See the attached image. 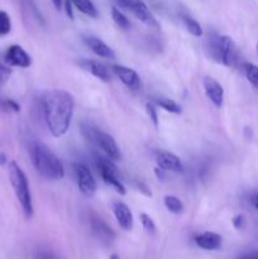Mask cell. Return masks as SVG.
<instances>
[{
    "instance_id": "cell-1",
    "label": "cell",
    "mask_w": 258,
    "mask_h": 259,
    "mask_svg": "<svg viewBox=\"0 0 258 259\" xmlns=\"http://www.w3.org/2000/svg\"><path fill=\"white\" fill-rule=\"evenodd\" d=\"M43 116L46 125L53 137L67 133L75 111V99L68 91L52 89L46 91L42 98Z\"/></svg>"
},
{
    "instance_id": "cell-2",
    "label": "cell",
    "mask_w": 258,
    "mask_h": 259,
    "mask_svg": "<svg viewBox=\"0 0 258 259\" xmlns=\"http://www.w3.org/2000/svg\"><path fill=\"white\" fill-rule=\"evenodd\" d=\"M30 161L39 175L47 180H61L65 176V167L58 157L42 142L32 141L28 146Z\"/></svg>"
},
{
    "instance_id": "cell-3",
    "label": "cell",
    "mask_w": 258,
    "mask_h": 259,
    "mask_svg": "<svg viewBox=\"0 0 258 259\" xmlns=\"http://www.w3.org/2000/svg\"><path fill=\"white\" fill-rule=\"evenodd\" d=\"M8 172H9V180L15 192V196H17L20 206H22L25 218L29 219L33 217V202L27 176L19 167V164L14 161L10 162L9 166H8Z\"/></svg>"
},
{
    "instance_id": "cell-4",
    "label": "cell",
    "mask_w": 258,
    "mask_h": 259,
    "mask_svg": "<svg viewBox=\"0 0 258 259\" xmlns=\"http://www.w3.org/2000/svg\"><path fill=\"white\" fill-rule=\"evenodd\" d=\"M81 132H82L83 137L88 139L90 143H93L96 148L100 149L106 157H109L113 161H118L120 159V151L116 144L115 139L106 132L101 131V129L96 128L90 123H82L81 124Z\"/></svg>"
},
{
    "instance_id": "cell-5",
    "label": "cell",
    "mask_w": 258,
    "mask_h": 259,
    "mask_svg": "<svg viewBox=\"0 0 258 259\" xmlns=\"http://www.w3.org/2000/svg\"><path fill=\"white\" fill-rule=\"evenodd\" d=\"M210 53L217 62L228 67H234L239 58L234 40L228 35L215 34L210 38Z\"/></svg>"
},
{
    "instance_id": "cell-6",
    "label": "cell",
    "mask_w": 258,
    "mask_h": 259,
    "mask_svg": "<svg viewBox=\"0 0 258 259\" xmlns=\"http://www.w3.org/2000/svg\"><path fill=\"white\" fill-rule=\"evenodd\" d=\"M94 158H95L96 168H98L99 174H100L104 182L110 185L118 194L125 195V186H124L123 182L118 179V175H116L118 174V168H116V166L114 164L113 159H110L109 157L100 156V154L98 153L94 154Z\"/></svg>"
},
{
    "instance_id": "cell-7",
    "label": "cell",
    "mask_w": 258,
    "mask_h": 259,
    "mask_svg": "<svg viewBox=\"0 0 258 259\" xmlns=\"http://www.w3.org/2000/svg\"><path fill=\"white\" fill-rule=\"evenodd\" d=\"M72 168L80 191L88 197L94 196L96 192V181L90 169L82 163H73Z\"/></svg>"
},
{
    "instance_id": "cell-8",
    "label": "cell",
    "mask_w": 258,
    "mask_h": 259,
    "mask_svg": "<svg viewBox=\"0 0 258 259\" xmlns=\"http://www.w3.org/2000/svg\"><path fill=\"white\" fill-rule=\"evenodd\" d=\"M4 61L12 67L28 68L32 65V58L27 51L19 45H12L4 53Z\"/></svg>"
},
{
    "instance_id": "cell-9",
    "label": "cell",
    "mask_w": 258,
    "mask_h": 259,
    "mask_svg": "<svg viewBox=\"0 0 258 259\" xmlns=\"http://www.w3.org/2000/svg\"><path fill=\"white\" fill-rule=\"evenodd\" d=\"M154 159H156L157 166L164 171L175 172V174H180V172L184 171V166H182L179 157L168 151H162V149L156 151L154 152Z\"/></svg>"
},
{
    "instance_id": "cell-10",
    "label": "cell",
    "mask_w": 258,
    "mask_h": 259,
    "mask_svg": "<svg viewBox=\"0 0 258 259\" xmlns=\"http://www.w3.org/2000/svg\"><path fill=\"white\" fill-rule=\"evenodd\" d=\"M123 4H125L126 7L133 12V14L136 15L141 22H143L144 24L153 28H159V24L157 23L156 18H154L153 14L149 12L148 7H147L146 3H144L143 0H125V2H123Z\"/></svg>"
},
{
    "instance_id": "cell-11",
    "label": "cell",
    "mask_w": 258,
    "mask_h": 259,
    "mask_svg": "<svg viewBox=\"0 0 258 259\" xmlns=\"http://www.w3.org/2000/svg\"><path fill=\"white\" fill-rule=\"evenodd\" d=\"M202 86H204V91L206 94L207 99L214 104L215 108H222L223 101H224V89H223V86L212 77H205L202 80Z\"/></svg>"
},
{
    "instance_id": "cell-12",
    "label": "cell",
    "mask_w": 258,
    "mask_h": 259,
    "mask_svg": "<svg viewBox=\"0 0 258 259\" xmlns=\"http://www.w3.org/2000/svg\"><path fill=\"white\" fill-rule=\"evenodd\" d=\"M113 71L116 75V77H118L126 88L131 89V90L133 91L138 90L139 86H141V80H139V76L136 71L123 65L113 66Z\"/></svg>"
},
{
    "instance_id": "cell-13",
    "label": "cell",
    "mask_w": 258,
    "mask_h": 259,
    "mask_svg": "<svg viewBox=\"0 0 258 259\" xmlns=\"http://www.w3.org/2000/svg\"><path fill=\"white\" fill-rule=\"evenodd\" d=\"M113 211L119 227L121 229L126 230V232L132 230V228H133V215H132V211L128 205L120 201L114 202Z\"/></svg>"
},
{
    "instance_id": "cell-14",
    "label": "cell",
    "mask_w": 258,
    "mask_h": 259,
    "mask_svg": "<svg viewBox=\"0 0 258 259\" xmlns=\"http://www.w3.org/2000/svg\"><path fill=\"white\" fill-rule=\"evenodd\" d=\"M195 244L204 250H218L222 247V237L217 233L205 232L194 238Z\"/></svg>"
},
{
    "instance_id": "cell-15",
    "label": "cell",
    "mask_w": 258,
    "mask_h": 259,
    "mask_svg": "<svg viewBox=\"0 0 258 259\" xmlns=\"http://www.w3.org/2000/svg\"><path fill=\"white\" fill-rule=\"evenodd\" d=\"M86 46L95 53L99 57L109 58V60H114L115 58V52L113 51V48L109 47L105 42H103L101 39L95 37H86L85 39Z\"/></svg>"
},
{
    "instance_id": "cell-16",
    "label": "cell",
    "mask_w": 258,
    "mask_h": 259,
    "mask_svg": "<svg viewBox=\"0 0 258 259\" xmlns=\"http://www.w3.org/2000/svg\"><path fill=\"white\" fill-rule=\"evenodd\" d=\"M91 229H93L94 234H95L99 239L103 240V242L110 243L111 240L115 239V233H114L113 229H111L105 222H103L100 218H91Z\"/></svg>"
},
{
    "instance_id": "cell-17",
    "label": "cell",
    "mask_w": 258,
    "mask_h": 259,
    "mask_svg": "<svg viewBox=\"0 0 258 259\" xmlns=\"http://www.w3.org/2000/svg\"><path fill=\"white\" fill-rule=\"evenodd\" d=\"M81 66L85 68L86 71L91 73L93 76H95L99 80L104 81V82H109L110 81V73H109L108 68L103 65L101 62L95 60H86L83 62H81Z\"/></svg>"
},
{
    "instance_id": "cell-18",
    "label": "cell",
    "mask_w": 258,
    "mask_h": 259,
    "mask_svg": "<svg viewBox=\"0 0 258 259\" xmlns=\"http://www.w3.org/2000/svg\"><path fill=\"white\" fill-rule=\"evenodd\" d=\"M73 7L90 18H98V9L91 0H71Z\"/></svg>"
},
{
    "instance_id": "cell-19",
    "label": "cell",
    "mask_w": 258,
    "mask_h": 259,
    "mask_svg": "<svg viewBox=\"0 0 258 259\" xmlns=\"http://www.w3.org/2000/svg\"><path fill=\"white\" fill-rule=\"evenodd\" d=\"M164 206L172 214L180 215L184 211V204H182L179 197L174 196V195H167V196H164Z\"/></svg>"
},
{
    "instance_id": "cell-20",
    "label": "cell",
    "mask_w": 258,
    "mask_h": 259,
    "mask_svg": "<svg viewBox=\"0 0 258 259\" xmlns=\"http://www.w3.org/2000/svg\"><path fill=\"white\" fill-rule=\"evenodd\" d=\"M154 103L158 106H161L162 109H164L166 111H169L172 114H180L181 113V106L174 101L172 99L168 98H157L154 99Z\"/></svg>"
},
{
    "instance_id": "cell-21",
    "label": "cell",
    "mask_w": 258,
    "mask_h": 259,
    "mask_svg": "<svg viewBox=\"0 0 258 259\" xmlns=\"http://www.w3.org/2000/svg\"><path fill=\"white\" fill-rule=\"evenodd\" d=\"M243 71L247 80L258 90V66L247 62L243 65Z\"/></svg>"
},
{
    "instance_id": "cell-22",
    "label": "cell",
    "mask_w": 258,
    "mask_h": 259,
    "mask_svg": "<svg viewBox=\"0 0 258 259\" xmlns=\"http://www.w3.org/2000/svg\"><path fill=\"white\" fill-rule=\"evenodd\" d=\"M182 20H184L185 27L187 28V30H189L190 34H192L194 37H201V35L204 34V32H202V28H201V25H200V23L197 22V20H195L194 18L185 15V17L182 18Z\"/></svg>"
},
{
    "instance_id": "cell-23",
    "label": "cell",
    "mask_w": 258,
    "mask_h": 259,
    "mask_svg": "<svg viewBox=\"0 0 258 259\" xmlns=\"http://www.w3.org/2000/svg\"><path fill=\"white\" fill-rule=\"evenodd\" d=\"M111 18H113L114 22H115L121 29H129V27H131V22H129V19L126 18V15L124 14V13H121L116 7L111 8Z\"/></svg>"
},
{
    "instance_id": "cell-24",
    "label": "cell",
    "mask_w": 258,
    "mask_h": 259,
    "mask_svg": "<svg viewBox=\"0 0 258 259\" xmlns=\"http://www.w3.org/2000/svg\"><path fill=\"white\" fill-rule=\"evenodd\" d=\"M10 30H12L10 17L8 15V13L4 12V10H0V37L9 34Z\"/></svg>"
},
{
    "instance_id": "cell-25",
    "label": "cell",
    "mask_w": 258,
    "mask_h": 259,
    "mask_svg": "<svg viewBox=\"0 0 258 259\" xmlns=\"http://www.w3.org/2000/svg\"><path fill=\"white\" fill-rule=\"evenodd\" d=\"M139 219H141L142 227H143V229L146 230L148 234H154V233H156V230H157L156 224H154L153 219H152L149 215L141 214V215H139Z\"/></svg>"
},
{
    "instance_id": "cell-26",
    "label": "cell",
    "mask_w": 258,
    "mask_h": 259,
    "mask_svg": "<svg viewBox=\"0 0 258 259\" xmlns=\"http://www.w3.org/2000/svg\"><path fill=\"white\" fill-rule=\"evenodd\" d=\"M146 110H147V114H148L149 119H151L152 123H153V125L156 126V128H158V126H159L158 114H157V109L154 108L153 104L147 103V104H146Z\"/></svg>"
},
{
    "instance_id": "cell-27",
    "label": "cell",
    "mask_w": 258,
    "mask_h": 259,
    "mask_svg": "<svg viewBox=\"0 0 258 259\" xmlns=\"http://www.w3.org/2000/svg\"><path fill=\"white\" fill-rule=\"evenodd\" d=\"M233 223V227L235 228L237 230H243L245 227H247V219H245L244 215L239 214V215H235L232 220Z\"/></svg>"
},
{
    "instance_id": "cell-28",
    "label": "cell",
    "mask_w": 258,
    "mask_h": 259,
    "mask_svg": "<svg viewBox=\"0 0 258 259\" xmlns=\"http://www.w3.org/2000/svg\"><path fill=\"white\" fill-rule=\"evenodd\" d=\"M10 75H12V71H10V68L0 65V82H2V85L3 83L7 82L8 78L10 77Z\"/></svg>"
},
{
    "instance_id": "cell-29",
    "label": "cell",
    "mask_w": 258,
    "mask_h": 259,
    "mask_svg": "<svg viewBox=\"0 0 258 259\" xmlns=\"http://www.w3.org/2000/svg\"><path fill=\"white\" fill-rule=\"evenodd\" d=\"M3 106H4L5 109H8V110L15 111V113H18V111L20 110L19 104L15 103L14 100H10V99H8V100H5L4 103H3Z\"/></svg>"
},
{
    "instance_id": "cell-30",
    "label": "cell",
    "mask_w": 258,
    "mask_h": 259,
    "mask_svg": "<svg viewBox=\"0 0 258 259\" xmlns=\"http://www.w3.org/2000/svg\"><path fill=\"white\" fill-rule=\"evenodd\" d=\"M138 189H139V191L143 192V194L146 195V196H152V194H151V191H149L148 186H147L146 184H143V182H139V184H138Z\"/></svg>"
},
{
    "instance_id": "cell-31",
    "label": "cell",
    "mask_w": 258,
    "mask_h": 259,
    "mask_svg": "<svg viewBox=\"0 0 258 259\" xmlns=\"http://www.w3.org/2000/svg\"><path fill=\"white\" fill-rule=\"evenodd\" d=\"M72 7H73L72 2H71V0H67V2H66V13H67V15L71 18V19H73Z\"/></svg>"
},
{
    "instance_id": "cell-32",
    "label": "cell",
    "mask_w": 258,
    "mask_h": 259,
    "mask_svg": "<svg viewBox=\"0 0 258 259\" xmlns=\"http://www.w3.org/2000/svg\"><path fill=\"white\" fill-rule=\"evenodd\" d=\"M164 169L159 168V167H157V168H154V174H156L157 179L161 180V181H164V179H166V176H164Z\"/></svg>"
},
{
    "instance_id": "cell-33",
    "label": "cell",
    "mask_w": 258,
    "mask_h": 259,
    "mask_svg": "<svg viewBox=\"0 0 258 259\" xmlns=\"http://www.w3.org/2000/svg\"><path fill=\"white\" fill-rule=\"evenodd\" d=\"M240 259H258V250H253V252L248 253V254L243 255Z\"/></svg>"
},
{
    "instance_id": "cell-34",
    "label": "cell",
    "mask_w": 258,
    "mask_h": 259,
    "mask_svg": "<svg viewBox=\"0 0 258 259\" xmlns=\"http://www.w3.org/2000/svg\"><path fill=\"white\" fill-rule=\"evenodd\" d=\"M52 3L56 9H61V7H62V0H52Z\"/></svg>"
},
{
    "instance_id": "cell-35",
    "label": "cell",
    "mask_w": 258,
    "mask_h": 259,
    "mask_svg": "<svg viewBox=\"0 0 258 259\" xmlns=\"http://www.w3.org/2000/svg\"><path fill=\"white\" fill-rule=\"evenodd\" d=\"M253 205L258 209V195L257 196H254V199H253Z\"/></svg>"
},
{
    "instance_id": "cell-36",
    "label": "cell",
    "mask_w": 258,
    "mask_h": 259,
    "mask_svg": "<svg viewBox=\"0 0 258 259\" xmlns=\"http://www.w3.org/2000/svg\"><path fill=\"white\" fill-rule=\"evenodd\" d=\"M5 163V156L4 154H0V164H4Z\"/></svg>"
},
{
    "instance_id": "cell-37",
    "label": "cell",
    "mask_w": 258,
    "mask_h": 259,
    "mask_svg": "<svg viewBox=\"0 0 258 259\" xmlns=\"http://www.w3.org/2000/svg\"><path fill=\"white\" fill-rule=\"evenodd\" d=\"M110 259H120V258H119V255L113 254V255H111V257H110Z\"/></svg>"
},
{
    "instance_id": "cell-38",
    "label": "cell",
    "mask_w": 258,
    "mask_h": 259,
    "mask_svg": "<svg viewBox=\"0 0 258 259\" xmlns=\"http://www.w3.org/2000/svg\"><path fill=\"white\" fill-rule=\"evenodd\" d=\"M257 52H258V45H257Z\"/></svg>"
},
{
    "instance_id": "cell-39",
    "label": "cell",
    "mask_w": 258,
    "mask_h": 259,
    "mask_svg": "<svg viewBox=\"0 0 258 259\" xmlns=\"http://www.w3.org/2000/svg\"><path fill=\"white\" fill-rule=\"evenodd\" d=\"M121 2H125V0H121Z\"/></svg>"
},
{
    "instance_id": "cell-40",
    "label": "cell",
    "mask_w": 258,
    "mask_h": 259,
    "mask_svg": "<svg viewBox=\"0 0 258 259\" xmlns=\"http://www.w3.org/2000/svg\"><path fill=\"white\" fill-rule=\"evenodd\" d=\"M0 86H2V82H0Z\"/></svg>"
}]
</instances>
